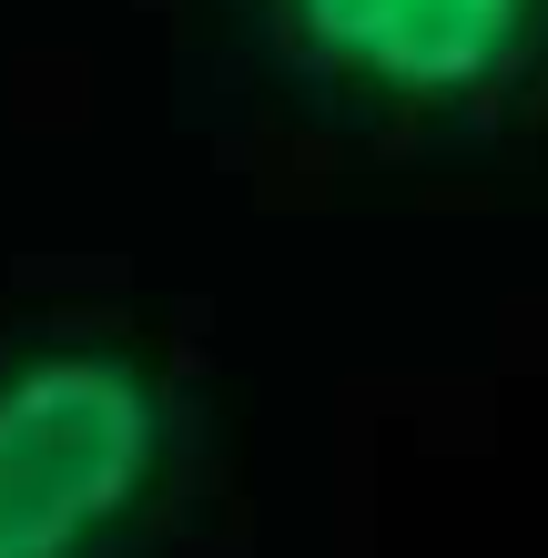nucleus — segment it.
I'll return each instance as SVG.
<instances>
[{"mask_svg": "<svg viewBox=\"0 0 548 558\" xmlns=\"http://www.w3.org/2000/svg\"><path fill=\"white\" fill-rule=\"evenodd\" d=\"M173 457L163 376L122 345H31L0 366V558H102Z\"/></svg>", "mask_w": 548, "mask_h": 558, "instance_id": "f257e3e1", "label": "nucleus"}, {"mask_svg": "<svg viewBox=\"0 0 548 558\" xmlns=\"http://www.w3.org/2000/svg\"><path fill=\"white\" fill-rule=\"evenodd\" d=\"M254 11L295 72L416 122L488 112L548 61V0H254Z\"/></svg>", "mask_w": 548, "mask_h": 558, "instance_id": "f03ea898", "label": "nucleus"}]
</instances>
